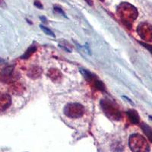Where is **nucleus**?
Wrapping results in <instances>:
<instances>
[{"mask_svg":"<svg viewBox=\"0 0 152 152\" xmlns=\"http://www.w3.org/2000/svg\"><path fill=\"white\" fill-rule=\"evenodd\" d=\"M118 15L123 22L130 26L132 23L135 21L138 16V11L133 5L128 2H123L117 8Z\"/></svg>","mask_w":152,"mask_h":152,"instance_id":"obj_1","label":"nucleus"},{"mask_svg":"<svg viewBox=\"0 0 152 152\" xmlns=\"http://www.w3.org/2000/svg\"><path fill=\"white\" fill-rule=\"evenodd\" d=\"M100 106L106 116L112 120H119L122 114L116 104L108 99H104L100 101Z\"/></svg>","mask_w":152,"mask_h":152,"instance_id":"obj_2","label":"nucleus"},{"mask_svg":"<svg viewBox=\"0 0 152 152\" xmlns=\"http://www.w3.org/2000/svg\"><path fill=\"white\" fill-rule=\"evenodd\" d=\"M129 145L133 152L149 151V145L146 139L138 134H134L130 136Z\"/></svg>","mask_w":152,"mask_h":152,"instance_id":"obj_3","label":"nucleus"},{"mask_svg":"<svg viewBox=\"0 0 152 152\" xmlns=\"http://www.w3.org/2000/svg\"><path fill=\"white\" fill-rule=\"evenodd\" d=\"M64 113L68 117L72 119L79 118L85 113V107L81 104L77 103L69 104L64 108Z\"/></svg>","mask_w":152,"mask_h":152,"instance_id":"obj_4","label":"nucleus"},{"mask_svg":"<svg viewBox=\"0 0 152 152\" xmlns=\"http://www.w3.org/2000/svg\"><path fill=\"white\" fill-rule=\"evenodd\" d=\"M137 32L142 40L147 42H152V26L148 23L144 22L139 24Z\"/></svg>","mask_w":152,"mask_h":152,"instance_id":"obj_5","label":"nucleus"},{"mask_svg":"<svg viewBox=\"0 0 152 152\" xmlns=\"http://www.w3.org/2000/svg\"><path fill=\"white\" fill-rule=\"evenodd\" d=\"M12 104L11 96L7 94H0V111L5 110Z\"/></svg>","mask_w":152,"mask_h":152,"instance_id":"obj_6","label":"nucleus"},{"mask_svg":"<svg viewBox=\"0 0 152 152\" xmlns=\"http://www.w3.org/2000/svg\"><path fill=\"white\" fill-rule=\"evenodd\" d=\"M47 76L54 82H59L62 78V75L61 72L56 69H50L47 72Z\"/></svg>","mask_w":152,"mask_h":152,"instance_id":"obj_7","label":"nucleus"},{"mask_svg":"<svg viewBox=\"0 0 152 152\" xmlns=\"http://www.w3.org/2000/svg\"><path fill=\"white\" fill-rule=\"evenodd\" d=\"M13 70H14L13 66H9V67L4 69L1 73L2 81H5V82L12 81L13 80Z\"/></svg>","mask_w":152,"mask_h":152,"instance_id":"obj_8","label":"nucleus"},{"mask_svg":"<svg viewBox=\"0 0 152 152\" xmlns=\"http://www.w3.org/2000/svg\"><path fill=\"white\" fill-rule=\"evenodd\" d=\"M25 88L21 83L15 82L13 83L9 88V91L15 95H21L24 93Z\"/></svg>","mask_w":152,"mask_h":152,"instance_id":"obj_9","label":"nucleus"},{"mask_svg":"<svg viewBox=\"0 0 152 152\" xmlns=\"http://www.w3.org/2000/svg\"><path fill=\"white\" fill-rule=\"evenodd\" d=\"M42 74V70L40 67L38 66H33L30 69V70L28 72V75L31 78H39Z\"/></svg>","mask_w":152,"mask_h":152,"instance_id":"obj_10","label":"nucleus"},{"mask_svg":"<svg viewBox=\"0 0 152 152\" xmlns=\"http://www.w3.org/2000/svg\"><path fill=\"white\" fill-rule=\"evenodd\" d=\"M127 115H128L129 119L133 124H137L139 123V116L138 113L135 110H129L127 111Z\"/></svg>","mask_w":152,"mask_h":152,"instance_id":"obj_11","label":"nucleus"},{"mask_svg":"<svg viewBox=\"0 0 152 152\" xmlns=\"http://www.w3.org/2000/svg\"><path fill=\"white\" fill-rule=\"evenodd\" d=\"M141 128L143 130L145 135L150 140V142H152V129L151 128L150 126H148L147 124H145V123H142V126H141Z\"/></svg>","mask_w":152,"mask_h":152,"instance_id":"obj_12","label":"nucleus"},{"mask_svg":"<svg viewBox=\"0 0 152 152\" xmlns=\"http://www.w3.org/2000/svg\"><path fill=\"white\" fill-rule=\"evenodd\" d=\"M37 50V47L35 46H31L28 50H26V52L24 53L22 56H21V59H28V58L31 56L33 55L35 52H36Z\"/></svg>","mask_w":152,"mask_h":152,"instance_id":"obj_13","label":"nucleus"},{"mask_svg":"<svg viewBox=\"0 0 152 152\" xmlns=\"http://www.w3.org/2000/svg\"><path fill=\"white\" fill-rule=\"evenodd\" d=\"M80 72L82 73V75H84L85 79H86L87 81H90V82H92V81L96 78V77H95L92 73H91L90 72H88V70H85V69H81Z\"/></svg>","mask_w":152,"mask_h":152,"instance_id":"obj_14","label":"nucleus"},{"mask_svg":"<svg viewBox=\"0 0 152 152\" xmlns=\"http://www.w3.org/2000/svg\"><path fill=\"white\" fill-rule=\"evenodd\" d=\"M92 83H94V86L97 88V90H100V91L105 90V86H104V85L103 84L102 81H100V80H97V78H95V79L92 81Z\"/></svg>","mask_w":152,"mask_h":152,"instance_id":"obj_15","label":"nucleus"},{"mask_svg":"<svg viewBox=\"0 0 152 152\" xmlns=\"http://www.w3.org/2000/svg\"><path fill=\"white\" fill-rule=\"evenodd\" d=\"M40 28L42 29V31L44 32L45 34H47L48 35H50V36H53V37H55V34H53V32L51 30H50L49 28H46L45 26H43V25H40Z\"/></svg>","mask_w":152,"mask_h":152,"instance_id":"obj_16","label":"nucleus"},{"mask_svg":"<svg viewBox=\"0 0 152 152\" xmlns=\"http://www.w3.org/2000/svg\"><path fill=\"white\" fill-rule=\"evenodd\" d=\"M140 43L142 44L143 47H145V48L148 49V50L150 51L151 53H152V45H149V44H148V43H142V42H140Z\"/></svg>","mask_w":152,"mask_h":152,"instance_id":"obj_17","label":"nucleus"},{"mask_svg":"<svg viewBox=\"0 0 152 152\" xmlns=\"http://www.w3.org/2000/svg\"><path fill=\"white\" fill-rule=\"evenodd\" d=\"M55 11L56 12H60L61 14H63L65 15V14L64 13H63V12H62V10H61L60 9H59V8H55Z\"/></svg>","mask_w":152,"mask_h":152,"instance_id":"obj_18","label":"nucleus"},{"mask_svg":"<svg viewBox=\"0 0 152 152\" xmlns=\"http://www.w3.org/2000/svg\"><path fill=\"white\" fill-rule=\"evenodd\" d=\"M35 5H36L37 7L40 8V9H42V7H43V6H42V5L40 4V2H39V4H37V2H35Z\"/></svg>","mask_w":152,"mask_h":152,"instance_id":"obj_19","label":"nucleus"},{"mask_svg":"<svg viewBox=\"0 0 152 152\" xmlns=\"http://www.w3.org/2000/svg\"><path fill=\"white\" fill-rule=\"evenodd\" d=\"M87 2V3H88L90 5H92V3H93V2H92V0H85Z\"/></svg>","mask_w":152,"mask_h":152,"instance_id":"obj_20","label":"nucleus"},{"mask_svg":"<svg viewBox=\"0 0 152 152\" xmlns=\"http://www.w3.org/2000/svg\"><path fill=\"white\" fill-rule=\"evenodd\" d=\"M3 4H4V1H3V0H0V5H3Z\"/></svg>","mask_w":152,"mask_h":152,"instance_id":"obj_21","label":"nucleus"},{"mask_svg":"<svg viewBox=\"0 0 152 152\" xmlns=\"http://www.w3.org/2000/svg\"><path fill=\"white\" fill-rule=\"evenodd\" d=\"M150 118L151 119V120H152V116H150Z\"/></svg>","mask_w":152,"mask_h":152,"instance_id":"obj_22","label":"nucleus"},{"mask_svg":"<svg viewBox=\"0 0 152 152\" xmlns=\"http://www.w3.org/2000/svg\"><path fill=\"white\" fill-rule=\"evenodd\" d=\"M100 1H104V0H100Z\"/></svg>","mask_w":152,"mask_h":152,"instance_id":"obj_23","label":"nucleus"}]
</instances>
